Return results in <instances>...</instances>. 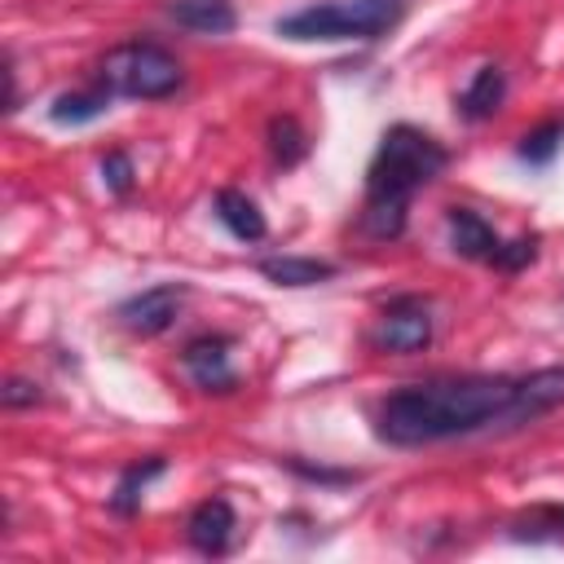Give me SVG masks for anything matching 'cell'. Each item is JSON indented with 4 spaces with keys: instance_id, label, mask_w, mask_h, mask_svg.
Instances as JSON below:
<instances>
[{
    "instance_id": "cell-1",
    "label": "cell",
    "mask_w": 564,
    "mask_h": 564,
    "mask_svg": "<svg viewBox=\"0 0 564 564\" xmlns=\"http://www.w3.org/2000/svg\"><path fill=\"white\" fill-rule=\"evenodd\" d=\"M564 405V366L529 375H436L405 383L375 405V436L392 449H423L494 427H529Z\"/></svg>"
},
{
    "instance_id": "cell-2",
    "label": "cell",
    "mask_w": 564,
    "mask_h": 564,
    "mask_svg": "<svg viewBox=\"0 0 564 564\" xmlns=\"http://www.w3.org/2000/svg\"><path fill=\"white\" fill-rule=\"evenodd\" d=\"M449 167V150L414 128V123H392L379 145L375 159L366 167V203H361V229L379 242H392L405 234L410 220V198L432 185L441 172Z\"/></svg>"
},
{
    "instance_id": "cell-3",
    "label": "cell",
    "mask_w": 564,
    "mask_h": 564,
    "mask_svg": "<svg viewBox=\"0 0 564 564\" xmlns=\"http://www.w3.org/2000/svg\"><path fill=\"white\" fill-rule=\"evenodd\" d=\"M410 0H317L273 22L282 40L317 44V40H383L401 18Z\"/></svg>"
},
{
    "instance_id": "cell-4",
    "label": "cell",
    "mask_w": 564,
    "mask_h": 564,
    "mask_svg": "<svg viewBox=\"0 0 564 564\" xmlns=\"http://www.w3.org/2000/svg\"><path fill=\"white\" fill-rule=\"evenodd\" d=\"M97 79L115 93V97H132V101H163L181 88L185 70L176 62L172 48H163L159 40H123L115 44L101 62H97Z\"/></svg>"
},
{
    "instance_id": "cell-5",
    "label": "cell",
    "mask_w": 564,
    "mask_h": 564,
    "mask_svg": "<svg viewBox=\"0 0 564 564\" xmlns=\"http://www.w3.org/2000/svg\"><path fill=\"white\" fill-rule=\"evenodd\" d=\"M445 225H449V247L463 256V260H476V264H494L502 273H520L524 264L538 260V234H520V238H502L480 212L471 207H449L445 212Z\"/></svg>"
},
{
    "instance_id": "cell-6",
    "label": "cell",
    "mask_w": 564,
    "mask_h": 564,
    "mask_svg": "<svg viewBox=\"0 0 564 564\" xmlns=\"http://www.w3.org/2000/svg\"><path fill=\"white\" fill-rule=\"evenodd\" d=\"M370 344L379 352H423L432 344V308L419 295H397L370 326Z\"/></svg>"
},
{
    "instance_id": "cell-7",
    "label": "cell",
    "mask_w": 564,
    "mask_h": 564,
    "mask_svg": "<svg viewBox=\"0 0 564 564\" xmlns=\"http://www.w3.org/2000/svg\"><path fill=\"white\" fill-rule=\"evenodd\" d=\"M181 304H185V286L181 282H159V286H145V291L128 295L115 308V317H119L123 330H132L141 339H154L181 317Z\"/></svg>"
},
{
    "instance_id": "cell-8",
    "label": "cell",
    "mask_w": 564,
    "mask_h": 564,
    "mask_svg": "<svg viewBox=\"0 0 564 564\" xmlns=\"http://www.w3.org/2000/svg\"><path fill=\"white\" fill-rule=\"evenodd\" d=\"M229 348H234V339L220 335V330L194 335L181 348V366L194 379V388H203V392H234L238 388V370L229 361Z\"/></svg>"
},
{
    "instance_id": "cell-9",
    "label": "cell",
    "mask_w": 564,
    "mask_h": 564,
    "mask_svg": "<svg viewBox=\"0 0 564 564\" xmlns=\"http://www.w3.org/2000/svg\"><path fill=\"white\" fill-rule=\"evenodd\" d=\"M185 538L198 555H225L238 538V516H234V502L229 498H203L189 520H185Z\"/></svg>"
},
{
    "instance_id": "cell-10",
    "label": "cell",
    "mask_w": 564,
    "mask_h": 564,
    "mask_svg": "<svg viewBox=\"0 0 564 564\" xmlns=\"http://www.w3.org/2000/svg\"><path fill=\"white\" fill-rule=\"evenodd\" d=\"M212 212H216V220H220L238 242H260V238L269 234V220H264L260 203H256L251 194H242V189H216Z\"/></svg>"
},
{
    "instance_id": "cell-11",
    "label": "cell",
    "mask_w": 564,
    "mask_h": 564,
    "mask_svg": "<svg viewBox=\"0 0 564 564\" xmlns=\"http://www.w3.org/2000/svg\"><path fill=\"white\" fill-rule=\"evenodd\" d=\"M167 18L194 35H229L238 26L234 0H172Z\"/></svg>"
},
{
    "instance_id": "cell-12",
    "label": "cell",
    "mask_w": 564,
    "mask_h": 564,
    "mask_svg": "<svg viewBox=\"0 0 564 564\" xmlns=\"http://www.w3.org/2000/svg\"><path fill=\"white\" fill-rule=\"evenodd\" d=\"M110 101H115V93H110L101 79H93V84H84V88L57 93L53 106H48V119L62 123V128H79V123L101 119V115L110 110Z\"/></svg>"
},
{
    "instance_id": "cell-13",
    "label": "cell",
    "mask_w": 564,
    "mask_h": 564,
    "mask_svg": "<svg viewBox=\"0 0 564 564\" xmlns=\"http://www.w3.org/2000/svg\"><path fill=\"white\" fill-rule=\"evenodd\" d=\"M502 97H507V75L502 66H480L471 75V84L458 93V115L467 123H480V119H494L502 110Z\"/></svg>"
},
{
    "instance_id": "cell-14",
    "label": "cell",
    "mask_w": 564,
    "mask_h": 564,
    "mask_svg": "<svg viewBox=\"0 0 564 564\" xmlns=\"http://www.w3.org/2000/svg\"><path fill=\"white\" fill-rule=\"evenodd\" d=\"M256 269L273 286H317V282H330L339 273V264L317 260V256H264Z\"/></svg>"
},
{
    "instance_id": "cell-15",
    "label": "cell",
    "mask_w": 564,
    "mask_h": 564,
    "mask_svg": "<svg viewBox=\"0 0 564 564\" xmlns=\"http://www.w3.org/2000/svg\"><path fill=\"white\" fill-rule=\"evenodd\" d=\"M163 471H167V458H163V454H150V458L128 463V467L119 471V480H115L110 511H115V516H137V511H141V502H145L150 480H159Z\"/></svg>"
},
{
    "instance_id": "cell-16",
    "label": "cell",
    "mask_w": 564,
    "mask_h": 564,
    "mask_svg": "<svg viewBox=\"0 0 564 564\" xmlns=\"http://www.w3.org/2000/svg\"><path fill=\"white\" fill-rule=\"evenodd\" d=\"M308 154V132L295 123V115H273L269 119V159L278 167H295Z\"/></svg>"
},
{
    "instance_id": "cell-17",
    "label": "cell",
    "mask_w": 564,
    "mask_h": 564,
    "mask_svg": "<svg viewBox=\"0 0 564 564\" xmlns=\"http://www.w3.org/2000/svg\"><path fill=\"white\" fill-rule=\"evenodd\" d=\"M560 150H564V119H546V123L529 128V132L520 137V145H516V154H520L524 163H533V167H546Z\"/></svg>"
},
{
    "instance_id": "cell-18",
    "label": "cell",
    "mask_w": 564,
    "mask_h": 564,
    "mask_svg": "<svg viewBox=\"0 0 564 564\" xmlns=\"http://www.w3.org/2000/svg\"><path fill=\"white\" fill-rule=\"evenodd\" d=\"M516 542H560L564 538V507H533L511 524Z\"/></svg>"
},
{
    "instance_id": "cell-19",
    "label": "cell",
    "mask_w": 564,
    "mask_h": 564,
    "mask_svg": "<svg viewBox=\"0 0 564 564\" xmlns=\"http://www.w3.org/2000/svg\"><path fill=\"white\" fill-rule=\"evenodd\" d=\"M282 467L286 471H295L300 480H308V485H326V489H335V485H352V480H361V471H352V467H326V463H308V458H282Z\"/></svg>"
},
{
    "instance_id": "cell-20",
    "label": "cell",
    "mask_w": 564,
    "mask_h": 564,
    "mask_svg": "<svg viewBox=\"0 0 564 564\" xmlns=\"http://www.w3.org/2000/svg\"><path fill=\"white\" fill-rule=\"evenodd\" d=\"M101 185L110 189V194H132V185H137V167H132V154L128 150H110L106 159H101Z\"/></svg>"
},
{
    "instance_id": "cell-21",
    "label": "cell",
    "mask_w": 564,
    "mask_h": 564,
    "mask_svg": "<svg viewBox=\"0 0 564 564\" xmlns=\"http://www.w3.org/2000/svg\"><path fill=\"white\" fill-rule=\"evenodd\" d=\"M35 401H40V388L31 379H4V388H0L4 410H22V405H35Z\"/></svg>"
}]
</instances>
